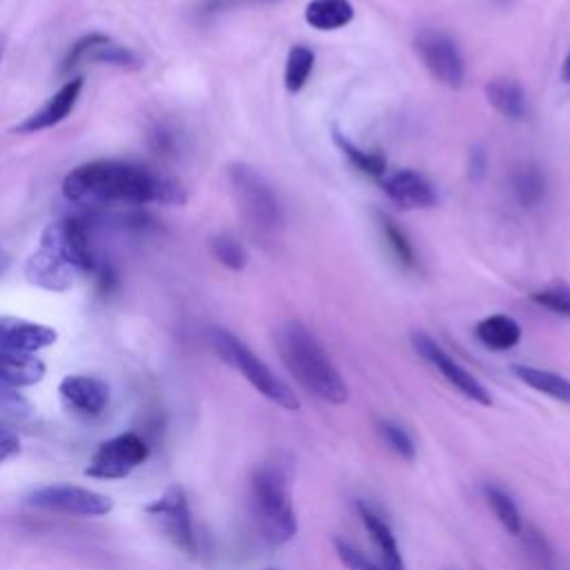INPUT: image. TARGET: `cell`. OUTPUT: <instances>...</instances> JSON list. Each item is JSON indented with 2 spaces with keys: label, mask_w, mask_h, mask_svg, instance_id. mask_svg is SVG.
Returning a JSON list of instances; mask_svg holds the SVG:
<instances>
[{
  "label": "cell",
  "mask_w": 570,
  "mask_h": 570,
  "mask_svg": "<svg viewBox=\"0 0 570 570\" xmlns=\"http://www.w3.org/2000/svg\"><path fill=\"white\" fill-rule=\"evenodd\" d=\"M60 189L69 203L82 207L183 205L187 200L180 180L154 167L118 158H98L73 167Z\"/></svg>",
  "instance_id": "obj_1"
},
{
  "label": "cell",
  "mask_w": 570,
  "mask_h": 570,
  "mask_svg": "<svg viewBox=\"0 0 570 570\" xmlns=\"http://www.w3.org/2000/svg\"><path fill=\"white\" fill-rule=\"evenodd\" d=\"M105 263L98 258L87 218L67 216L49 223L38 240V247L24 261V276L31 285L47 292L69 289L78 274H100Z\"/></svg>",
  "instance_id": "obj_2"
},
{
  "label": "cell",
  "mask_w": 570,
  "mask_h": 570,
  "mask_svg": "<svg viewBox=\"0 0 570 570\" xmlns=\"http://www.w3.org/2000/svg\"><path fill=\"white\" fill-rule=\"evenodd\" d=\"M278 356L294 381L312 396L341 405L350 392L318 338L301 321H283L274 332Z\"/></svg>",
  "instance_id": "obj_3"
},
{
  "label": "cell",
  "mask_w": 570,
  "mask_h": 570,
  "mask_svg": "<svg viewBox=\"0 0 570 570\" xmlns=\"http://www.w3.org/2000/svg\"><path fill=\"white\" fill-rule=\"evenodd\" d=\"M249 510L263 541L283 546L294 539L298 523L289 494V476L278 461L263 463L249 481Z\"/></svg>",
  "instance_id": "obj_4"
},
{
  "label": "cell",
  "mask_w": 570,
  "mask_h": 570,
  "mask_svg": "<svg viewBox=\"0 0 570 570\" xmlns=\"http://www.w3.org/2000/svg\"><path fill=\"white\" fill-rule=\"evenodd\" d=\"M227 183L247 232L261 243L276 240L283 229L285 214L272 185L245 163H232L227 167Z\"/></svg>",
  "instance_id": "obj_5"
},
{
  "label": "cell",
  "mask_w": 570,
  "mask_h": 570,
  "mask_svg": "<svg viewBox=\"0 0 570 570\" xmlns=\"http://www.w3.org/2000/svg\"><path fill=\"white\" fill-rule=\"evenodd\" d=\"M209 343L218 358L234 367L258 394L281 405L283 410H298L301 403L296 394L238 336H234L225 327H212Z\"/></svg>",
  "instance_id": "obj_6"
},
{
  "label": "cell",
  "mask_w": 570,
  "mask_h": 570,
  "mask_svg": "<svg viewBox=\"0 0 570 570\" xmlns=\"http://www.w3.org/2000/svg\"><path fill=\"white\" fill-rule=\"evenodd\" d=\"M147 517L180 552L194 557L198 552V537L189 510L187 494L180 485H169L158 499L145 505Z\"/></svg>",
  "instance_id": "obj_7"
},
{
  "label": "cell",
  "mask_w": 570,
  "mask_h": 570,
  "mask_svg": "<svg viewBox=\"0 0 570 570\" xmlns=\"http://www.w3.org/2000/svg\"><path fill=\"white\" fill-rule=\"evenodd\" d=\"M27 503L40 510L62 512L73 517H105L114 508V501L107 494L82 488V485H71V483L42 485L27 497Z\"/></svg>",
  "instance_id": "obj_8"
},
{
  "label": "cell",
  "mask_w": 570,
  "mask_h": 570,
  "mask_svg": "<svg viewBox=\"0 0 570 570\" xmlns=\"http://www.w3.org/2000/svg\"><path fill=\"white\" fill-rule=\"evenodd\" d=\"M414 49L434 80L454 89L463 85L465 65L452 36L441 29H423L414 38Z\"/></svg>",
  "instance_id": "obj_9"
},
{
  "label": "cell",
  "mask_w": 570,
  "mask_h": 570,
  "mask_svg": "<svg viewBox=\"0 0 570 570\" xmlns=\"http://www.w3.org/2000/svg\"><path fill=\"white\" fill-rule=\"evenodd\" d=\"M149 456V445L136 432H125L111 436L98 445L85 474L94 479H122L131 470L145 463Z\"/></svg>",
  "instance_id": "obj_10"
},
{
  "label": "cell",
  "mask_w": 570,
  "mask_h": 570,
  "mask_svg": "<svg viewBox=\"0 0 570 570\" xmlns=\"http://www.w3.org/2000/svg\"><path fill=\"white\" fill-rule=\"evenodd\" d=\"M80 62H98V65H109L127 71H136L142 67V58L138 51L100 31L87 33L69 47L67 56L62 58L60 73H69Z\"/></svg>",
  "instance_id": "obj_11"
},
{
  "label": "cell",
  "mask_w": 570,
  "mask_h": 570,
  "mask_svg": "<svg viewBox=\"0 0 570 570\" xmlns=\"http://www.w3.org/2000/svg\"><path fill=\"white\" fill-rule=\"evenodd\" d=\"M412 347L423 361H428L434 370H439L441 376L452 387H456L463 396H468V399H472L481 405H492V396L483 387V383L479 379H474L461 363H456L432 336H428L425 332H414L412 334Z\"/></svg>",
  "instance_id": "obj_12"
},
{
  "label": "cell",
  "mask_w": 570,
  "mask_h": 570,
  "mask_svg": "<svg viewBox=\"0 0 570 570\" xmlns=\"http://www.w3.org/2000/svg\"><path fill=\"white\" fill-rule=\"evenodd\" d=\"M82 87H85V78L82 76H71L36 111L24 116V120L18 122L13 131L16 134H38V131H45V129L62 122L73 111Z\"/></svg>",
  "instance_id": "obj_13"
},
{
  "label": "cell",
  "mask_w": 570,
  "mask_h": 570,
  "mask_svg": "<svg viewBox=\"0 0 570 570\" xmlns=\"http://www.w3.org/2000/svg\"><path fill=\"white\" fill-rule=\"evenodd\" d=\"M60 399L62 403L80 416H98L105 412L109 403V385L91 374H69L60 381Z\"/></svg>",
  "instance_id": "obj_14"
},
{
  "label": "cell",
  "mask_w": 570,
  "mask_h": 570,
  "mask_svg": "<svg viewBox=\"0 0 570 570\" xmlns=\"http://www.w3.org/2000/svg\"><path fill=\"white\" fill-rule=\"evenodd\" d=\"M58 338L56 330L42 323H33L18 316H0V350L36 354L53 345Z\"/></svg>",
  "instance_id": "obj_15"
},
{
  "label": "cell",
  "mask_w": 570,
  "mask_h": 570,
  "mask_svg": "<svg viewBox=\"0 0 570 570\" xmlns=\"http://www.w3.org/2000/svg\"><path fill=\"white\" fill-rule=\"evenodd\" d=\"M383 191L401 209H428L436 203L432 185L414 169H399L385 176Z\"/></svg>",
  "instance_id": "obj_16"
},
{
  "label": "cell",
  "mask_w": 570,
  "mask_h": 570,
  "mask_svg": "<svg viewBox=\"0 0 570 570\" xmlns=\"http://www.w3.org/2000/svg\"><path fill=\"white\" fill-rule=\"evenodd\" d=\"M358 514H361V521H363V525H365V530H367V534H370V539L376 548L379 563L385 570H405L399 543H396L390 525L385 523V519L363 501L358 503Z\"/></svg>",
  "instance_id": "obj_17"
},
{
  "label": "cell",
  "mask_w": 570,
  "mask_h": 570,
  "mask_svg": "<svg viewBox=\"0 0 570 570\" xmlns=\"http://www.w3.org/2000/svg\"><path fill=\"white\" fill-rule=\"evenodd\" d=\"M42 376L45 363L38 356L0 350V383H7L11 387H24L42 381Z\"/></svg>",
  "instance_id": "obj_18"
},
{
  "label": "cell",
  "mask_w": 570,
  "mask_h": 570,
  "mask_svg": "<svg viewBox=\"0 0 570 570\" xmlns=\"http://www.w3.org/2000/svg\"><path fill=\"white\" fill-rule=\"evenodd\" d=\"M474 334L485 347L494 352H505L521 341V325L508 314H492L476 323Z\"/></svg>",
  "instance_id": "obj_19"
},
{
  "label": "cell",
  "mask_w": 570,
  "mask_h": 570,
  "mask_svg": "<svg viewBox=\"0 0 570 570\" xmlns=\"http://www.w3.org/2000/svg\"><path fill=\"white\" fill-rule=\"evenodd\" d=\"M485 98L494 111L510 120H521L525 116V94L523 87L512 78H494L485 85Z\"/></svg>",
  "instance_id": "obj_20"
},
{
  "label": "cell",
  "mask_w": 570,
  "mask_h": 570,
  "mask_svg": "<svg viewBox=\"0 0 570 570\" xmlns=\"http://www.w3.org/2000/svg\"><path fill=\"white\" fill-rule=\"evenodd\" d=\"M354 7L350 0H312L305 7V22L318 31H336L350 24Z\"/></svg>",
  "instance_id": "obj_21"
},
{
  "label": "cell",
  "mask_w": 570,
  "mask_h": 570,
  "mask_svg": "<svg viewBox=\"0 0 570 570\" xmlns=\"http://www.w3.org/2000/svg\"><path fill=\"white\" fill-rule=\"evenodd\" d=\"M512 372L528 387L570 405V381L568 379H563L550 370H541V367H532V365H512Z\"/></svg>",
  "instance_id": "obj_22"
},
{
  "label": "cell",
  "mask_w": 570,
  "mask_h": 570,
  "mask_svg": "<svg viewBox=\"0 0 570 570\" xmlns=\"http://www.w3.org/2000/svg\"><path fill=\"white\" fill-rule=\"evenodd\" d=\"M483 494H485V501L488 505L492 508L494 517L499 519V523L510 532V534H519L523 530V519H521V512L514 503V499L499 485L494 483H488L483 485Z\"/></svg>",
  "instance_id": "obj_23"
},
{
  "label": "cell",
  "mask_w": 570,
  "mask_h": 570,
  "mask_svg": "<svg viewBox=\"0 0 570 570\" xmlns=\"http://www.w3.org/2000/svg\"><path fill=\"white\" fill-rule=\"evenodd\" d=\"M312 69H314V51L305 45H294L287 51V60H285V73H283L285 89L292 94L301 91Z\"/></svg>",
  "instance_id": "obj_24"
},
{
  "label": "cell",
  "mask_w": 570,
  "mask_h": 570,
  "mask_svg": "<svg viewBox=\"0 0 570 570\" xmlns=\"http://www.w3.org/2000/svg\"><path fill=\"white\" fill-rule=\"evenodd\" d=\"M512 191L523 207L539 205V200L543 198V191H546L543 174L532 165L517 169L512 176Z\"/></svg>",
  "instance_id": "obj_25"
},
{
  "label": "cell",
  "mask_w": 570,
  "mask_h": 570,
  "mask_svg": "<svg viewBox=\"0 0 570 570\" xmlns=\"http://www.w3.org/2000/svg\"><path fill=\"white\" fill-rule=\"evenodd\" d=\"M334 142L338 145V149L343 151V156L363 174L367 176H383L385 174V158L381 154L374 151H363L361 147H356L350 138H345L341 131H334Z\"/></svg>",
  "instance_id": "obj_26"
},
{
  "label": "cell",
  "mask_w": 570,
  "mask_h": 570,
  "mask_svg": "<svg viewBox=\"0 0 570 570\" xmlns=\"http://www.w3.org/2000/svg\"><path fill=\"white\" fill-rule=\"evenodd\" d=\"M209 247H212L214 258H216L220 265H225L227 269H232V272L245 269V265H247V252H245V247L240 245L238 238H234V236H229V234H218V236L212 238V245H209Z\"/></svg>",
  "instance_id": "obj_27"
},
{
  "label": "cell",
  "mask_w": 570,
  "mask_h": 570,
  "mask_svg": "<svg viewBox=\"0 0 570 570\" xmlns=\"http://www.w3.org/2000/svg\"><path fill=\"white\" fill-rule=\"evenodd\" d=\"M519 534H521L523 548L537 570H557V557H554L548 539L539 530L523 528Z\"/></svg>",
  "instance_id": "obj_28"
},
{
  "label": "cell",
  "mask_w": 570,
  "mask_h": 570,
  "mask_svg": "<svg viewBox=\"0 0 570 570\" xmlns=\"http://www.w3.org/2000/svg\"><path fill=\"white\" fill-rule=\"evenodd\" d=\"M530 298L552 314L570 318V287L566 283H552L543 289H537L530 294Z\"/></svg>",
  "instance_id": "obj_29"
},
{
  "label": "cell",
  "mask_w": 570,
  "mask_h": 570,
  "mask_svg": "<svg viewBox=\"0 0 570 570\" xmlns=\"http://www.w3.org/2000/svg\"><path fill=\"white\" fill-rule=\"evenodd\" d=\"M379 432H381L383 441L390 445V450L394 454H399L401 459L412 461L416 456V445L403 425L385 419V421H379Z\"/></svg>",
  "instance_id": "obj_30"
},
{
  "label": "cell",
  "mask_w": 570,
  "mask_h": 570,
  "mask_svg": "<svg viewBox=\"0 0 570 570\" xmlns=\"http://www.w3.org/2000/svg\"><path fill=\"white\" fill-rule=\"evenodd\" d=\"M381 229H383V236L390 245V249L394 252V256L403 263V265H414V252H412V245L410 240L405 238V234L394 225V220H390L387 216H381Z\"/></svg>",
  "instance_id": "obj_31"
},
{
  "label": "cell",
  "mask_w": 570,
  "mask_h": 570,
  "mask_svg": "<svg viewBox=\"0 0 570 570\" xmlns=\"http://www.w3.org/2000/svg\"><path fill=\"white\" fill-rule=\"evenodd\" d=\"M334 550L338 554V559L343 561V566L347 570H385L379 561H372L370 557H365L358 548H354L350 541L345 539H334Z\"/></svg>",
  "instance_id": "obj_32"
},
{
  "label": "cell",
  "mask_w": 570,
  "mask_h": 570,
  "mask_svg": "<svg viewBox=\"0 0 570 570\" xmlns=\"http://www.w3.org/2000/svg\"><path fill=\"white\" fill-rule=\"evenodd\" d=\"M0 412L9 416H24L29 412V403L18 394V387L0 383Z\"/></svg>",
  "instance_id": "obj_33"
},
{
  "label": "cell",
  "mask_w": 570,
  "mask_h": 570,
  "mask_svg": "<svg viewBox=\"0 0 570 570\" xmlns=\"http://www.w3.org/2000/svg\"><path fill=\"white\" fill-rule=\"evenodd\" d=\"M20 450V439L11 428H4L0 423V463L11 459Z\"/></svg>",
  "instance_id": "obj_34"
},
{
  "label": "cell",
  "mask_w": 570,
  "mask_h": 570,
  "mask_svg": "<svg viewBox=\"0 0 570 570\" xmlns=\"http://www.w3.org/2000/svg\"><path fill=\"white\" fill-rule=\"evenodd\" d=\"M9 265H11V256H9V252L4 247H0V276L7 274Z\"/></svg>",
  "instance_id": "obj_35"
},
{
  "label": "cell",
  "mask_w": 570,
  "mask_h": 570,
  "mask_svg": "<svg viewBox=\"0 0 570 570\" xmlns=\"http://www.w3.org/2000/svg\"><path fill=\"white\" fill-rule=\"evenodd\" d=\"M561 78H563L566 82H570V51H568V56H566V60H563V67H561Z\"/></svg>",
  "instance_id": "obj_36"
},
{
  "label": "cell",
  "mask_w": 570,
  "mask_h": 570,
  "mask_svg": "<svg viewBox=\"0 0 570 570\" xmlns=\"http://www.w3.org/2000/svg\"><path fill=\"white\" fill-rule=\"evenodd\" d=\"M2 56H4V36L0 33V62H2Z\"/></svg>",
  "instance_id": "obj_37"
},
{
  "label": "cell",
  "mask_w": 570,
  "mask_h": 570,
  "mask_svg": "<svg viewBox=\"0 0 570 570\" xmlns=\"http://www.w3.org/2000/svg\"><path fill=\"white\" fill-rule=\"evenodd\" d=\"M258 2H278V0H258Z\"/></svg>",
  "instance_id": "obj_38"
},
{
  "label": "cell",
  "mask_w": 570,
  "mask_h": 570,
  "mask_svg": "<svg viewBox=\"0 0 570 570\" xmlns=\"http://www.w3.org/2000/svg\"><path fill=\"white\" fill-rule=\"evenodd\" d=\"M265 570H276V568H265Z\"/></svg>",
  "instance_id": "obj_39"
}]
</instances>
